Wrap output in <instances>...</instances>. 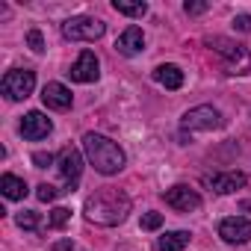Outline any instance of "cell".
I'll list each match as a JSON object with an SVG mask.
<instances>
[{"instance_id":"cell-1","label":"cell","mask_w":251,"mask_h":251,"mask_svg":"<svg viewBox=\"0 0 251 251\" xmlns=\"http://www.w3.org/2000/svg\"><path fill=\"white\" fill-rule=\"evenodd\" d=\"M130 207H133V204H130L127 192L112 189V186H100V189H95V192L86 198L83 216H86V222H92V225L115 227V225H121L124 219H127Z\"/></svg>"},{"instance_id":"cell-2","label":"cell","mask_w":251,"mask_h":251,"mask_svg":"<svg viewBox=\"0 0 251 251\" xmlns=\"http://www.w3.org/2000/svg\"><path fill=\"white\" fill-rule=\"evenodd\" d=\"M83 151H86L89 163L95 166V172L103 175V177L118 175V172L124 169V163H127L121 145L112 142V139L103 136V133H86V136H83Z\"/></svg>"},{"instance_id":"cell-3","label":"cell","mask_w":251,"mask_h":251,"mask_svg":"<svg viewBox=\"0 0 251 251\" xmlns=\"http://www.w3.org/2000/svg\"><path fill=\"white\" fill-rule=\"evenodd\" d=\"M204 45L210 50H216L227 62V74L242 77V74L251 71V53H248V48H242V45H236V42H230L225 36H210V39H204Z\"/></svg>"},{"instance_id":"cell-4","label":"cell","mask_w":251,"mask_h":251,"mask_svg":"<svg viewBox=\"0 0 251 251\" xmlns=\"http://www.w3.org/2000/svg\"><path fill=\"white\" fill-rule=\"evenodd\" d=\"M103 33H106V24L98 18H89V15H77L62 24V36L68 42H98V39H103Z\"/></svg>"},{"instance_id":"cell-5","label":"cell","mask_w":251,"mask_h":251,"mask_svg":"<svg viewBox=\"0 0 251 251\" xmlns=\"http://www.w3.org/2000/svg\"><path fill=\"white\" fill-rule=\"evenodd\" d=\"M0 89H3V95L9 100H24L36 89V71H30V68H12V71H6Z\"/></svg>"},{"instance_id":"cell-6","label":"cell","mask_w":251,"mask_h":251,"mask_svg":"<svg viewBox=\"0 0 251 251\" xmlns=\"http://www.w3.org/2000/svg\"><path fill=\"white\" fill-rule=\"evenodd\" d=\"M180 127L189 130V133H192V130H216V127H222V112H219L216 106H210V103L192 106V109L183 112Z\"/></svg>"},{"instance_id":"cell-7","label":"cell","mask_w":251,"mask_h":251,"mask_svg":"<svg viewBox=\"0 0 251 251\" xmlns=\"http://www.w3.org/2000/svg\"><path fill=\"white\" fill-rule=\"evenodd\" d=\"M56 169H59L62 180L68 183V189H74L77 180H80V175H83V154H80V148L65 145V148L56 154Z\"/></svg>"},{"instance_id":"cell-8","label":"cell","mask_w":251,"mask_h":251,"mask_svg":"<svg viewBox=\"0 0 251 251\" xmlns=\"http://www.w3.org/2000/svg\"><path fill=\"white\" fill-rule=\"evenodd\" d=\"M219 236L227 245H245V242H251V219H245V216L222 219L219 222Z\"/></svg>"},{"instance_id":"cell-9","label":"cell","mask_w":251,"mask_h":251,"mask_svg":"<svg viewBox=\"0 0 251 251\" xmlns=\"http://www.w3.org/2000/svg\"><path fill=\"white\" fill-rule=\"evenodd\" d=\"M163 201H166L172 210H177V213H192V210H198V207H201V195H198L195 189L183 186V183H177V186L166 189V192H163Z\"/></svg>"},{"instance_id":"cell-10","label":"cell","mask_w":251,"mask_h":251,"mask_svg":"<svg viewBox=\"0 0 251 251\" xmlns=\"http://www.w3.org/2000/svg\"><path fill=\"white\" fill-rule=\"evenodd\" d=\"M50 130H53V121H50L45 112H39V109L27 112L24 121H21V136L30 139V142H39V139L50 136Z\"/></svg>"},{"instance_id":"cell-11","label":"cell","mask_w":251,"mask_h":251,"mask_svg":"<svg viewBox=\"0 0 251 251\" xmlns=\"http://www.w3.org/2000/svg\"><path fill=\"white\" fill-rule=\"evenodd\" d=\"M71 80L74 83H95L98 77H100V62H98V56L92 53V50H83L80 56H77V62L71 65Z\"/></svg>"},{"instance_id":"cell-12","label":"cell","mask_w":251,"mask_h":251,"mask_svg":"<svg viewBox=\"0 0 251 251\" xmlns=\"http://www.w3.org/2000/svg\"><path fill=\"white\" fill-rule=\"evenodd\" d=\"M42 100H45L48 109H56V112H65V109H71V103H74L71 89L62 86V83H45V89H42Z\"/></svg>"},{"instance_id":"cell-13","label":"cell","mask_w":251,"mask_h":251,"mask_svg":"<svg viewBox=\"0 0 251 251\" xmlns=\"http://www.w3.org/2000/svg\"><path fill=\"white\" fill-rule=\"evenodd\" d=\"M115 50H118L121 56H136V53H142V50H145V36H142V30H139L136 24H130L127 30L118 36Z\"/></svg>"},{"instance_id":"cell-14","label":"cell","mask_w":251,"mask_h":251,"mask_svg":"<svg viewBox=\"0 0 251 251\" xmlns=\"http://www.w3.org/2000/svg\"><path fill=\"white\" fill-rule=\"evenodd\" d=\"M219 195H230V192H236V189H242L245 183H248V177L242 175V172H225V175H216V177H210L207 180Z\"/></svg>"},{"instance_id":"cell-15","label":"cell","mask_w":251,"mask_h":251,"mask_svg":"<svg viewBox=\"0 0 251 251\" xmlns=\"http://www.w3.org/2000/svg\"><path fill=\"white\" fill-rule=\"evenodd\" d=\"M154 80H157L160 86H166L169 92H177V89L183 86V71H180L177 65L166 62V65H157V68H154Z\"/></svg>"},{"instance_id":"cell-16","label":"cell","mask_w":251,"mask_h":251,"mask_svg":"<svg viewBox=\"0 0 251 251\" xmlns=\"http://www.w3.org/2000/svg\"><path fill=\"white\" fill-rule=\"evenodd\" d=\"M0 192H3L9 201H24L27 198V180L24 177H15V175H3L0 177Z\"/></svg>"},{"instance_id":"cell-17","label":"cell","mask_w":251,"mask_h":251,"mask_svg":"<svg viewBox=\"0 0 251 251\" xmlns=\"http://www.w3.org/2000/svg\"><path fill=\"white\" fill-rule=\"evenodd\" d=\"M189 239H192L189 230H169L157 239V251H183L189 245Z\"/></svg>"},{"instance_id":"cell-18","label":"cell","mask_w":251,"mask_h":251,"mask_svg":"<svg viewBox=\"0 0 251 251\" xmlns=\"http://www.w3.org/2000/svg\"><path fill=\"white\" fill-rule=\"evenodd\" d=\"M112 9L118 15H127V18H145L148 15V3H142V0H112Z\"/></svg>"},{"instance_id":"cell-19","label":"cell","mask_w":251,"mask_h":251,"mask_svg":"<svg viewBox=\"0 0 251 251\" xmlns=\"http://www.w3.org/2000/svg\"><path fill=\"white\" fill-rule=\"evenodd\" d=\"M15 222H18V227H24V230H36V227L42 225L39 213H33V210H24V213H18V216H15Z\"/></svg>"},{"instance_id":"cell-20","label":"cell","mask_w":251,"mask_h":251,"mask_svg":"<svg viewBox=\"0 0 251 251\" xmlns=\"http://www.w3.org/2000/svg\"><path fill=\"white\" fill-rule=\"evenodd\" d=\"M68 219H71V210L56 207V210L50 213V219H48V227H65V225H68Z\"/></svg>"},{"instance_id":"cell-21","label":"cell","mask_w":251,"mask_h":251,"mask_svg":"<svg viewBox=\"0 0 251 251\" xmlns=\"http://www.w3.org/2000/svg\"><path fill=\"white\" fill-rule=\"evenodd\" d=\"M59 192H65V189H56V186H50V183H42V186L36 189L39 201H45V204H48V201H53V198H56Z\"/></svg>"},{"instance_id":"cell-22","label":"cell","mask_w":251,"mask_h":251,"mask_svg":"<svg viewBox=\"0 0 251 251\" xmlns=\"http://www.w3.org/2000/svg\"><path fill=\"white\" fill-rule=\"evenodd\" d=\"M160 225H163V213H154L151 210V213L142 216V230H157Z\"/></svg>"},{"instance_id":"cell-23","label":"cell","mask_w":251,"mask_h":251,"mask_svg":"<svg viewBox=\"0 0 251 251\" xmlns=\"http://www.w3.org/2000/svg\"><path fill=\"white\" fill-rule=\"evenodd\" d=\"M27 45H30L36 53H42V50H45V39H42V33H39V30H30V33H27Z\"/></svg>"},{"instance_id":"cell-24","label":"cell","mask_w":251,"mask_h":251,"mask_svg":"<svg viewBox=\"0 0 251 251\" xmlns=\"http://www.w3.org/2000/svg\"><path fill=\"white\" fill-rule=\"evenodd\" d=\"M233 30H239V33H251V15H245V12L233 15Z\"/></svg>"},{"instance_id":"cell-25","label":"cell","mask_w":251,"mask_h":251,"mask_svg":"<svg viewBox=\"0 0 251 251\" xmlns=\"http://www.w3.org/2000/svg\"><path fill=\"white\" fill-rule=\"evenodd\" d=\"M33 163H36L39 169H48L50 163H56V157H53V154H45V151H36V154H33Z\"/></svg>"},{"instance_id":"cell-26","label":"cell","mask_w":251,"mask_h":251,"mask_svg":"<svg viewBox=\"0 0 251 251\" xmlns=\"http://www.w3.org/2000/svg\"><path fill=\"white\" fill-rule=\"evenodd\" d=\"M207 9H210V3H189V0L183 3V12H186V15H201V12H207Z\"/></svg>"},{"instance_id":"cell-27","label":"cell","mask_w":251,"mask_h":251,"mask_svg":"<svg viewBox=\"0 0 251 251\" xmlns=\"http://www.w3.org/2000/svg\"><path fill=\"white\" fill-rule=\"evenodd\" d=\"M71 248H74V242H71V239H62V242H53L50 251H71Z\"/></svg>"}]
</instances>
